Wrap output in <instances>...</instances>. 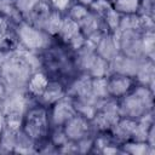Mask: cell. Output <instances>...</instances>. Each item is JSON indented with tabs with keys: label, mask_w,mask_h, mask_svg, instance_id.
<instances>
[{
	"label": "cell",
	"mask_w": 155,
	"mask_h": 155,
	"mask_svg": "<svg viewBox=\"0 0 155 155\" xmlns=\"http://www.w3.org/2000/svg\"><path fill=\"white\" fill-rule=\"evenodd\" d=\"M24 131L33 139H39L45 134L46 113L44 109H34L27 115Z\"/></svg>",
	"instance_id": "obj_1"
},
{
	"label": "cell",
	"mask_w": 155,
	"mask_h": 155,
	"mask_svg": "<svg viewBox=\"0 0 155 155\" xmlns=\"http://www.w3.org/2000/svg\"><path fill=\"white\" fill-rule=\"evenodd\" d=\"M150 102V93L147 88H138L132 96L125 99L124 110L130 116L140 115Z\"/></svg>",
	"instance_id": "obj_2"
},
{
	"label": "cell",
	"mask_w": 155,
	"mask_h": 155,
	"mask_svg": "<svg viewBox=\"0 0 155 155\" xmlns=\"http://www.w3.org/2000/svg\"><path fill=\"white\" fill-rule=\"evenodd\" d=\"M58 33L62 35L63 39L68 40L75 47H80L84 44V36L80 31V27L71 18H67L62 21V25Z\"/></svg>",
	"instance_id": "obj_3"
},
{
	"label": "cell",
	"mask_w": 155,
	"mask_h": 155,
	"mask_svg": "<svg viewBox=\"0 0 155 155\" xmlns=\"http://www.w3.org/2000/svg\"><path fill=\"white\" fill-rule=\"evenodd\" d=\"M18 35H19L22 42L29 48H39L44 44L42 34L38 29H35L28 24H23L19 28Z\"/></svg>",
	"instance_id": "obj_4"
},
{
	"label": "cell",
	"mask_w": 155,
	"mask_h": 155,
	"mask_svg": "<svg viewBox=\"0 0 155 155\" xmlns=\"http://www.w3.org/2000/svg\"><path fill=\"white\" fill-rule=\"evenodd\" d=\"M87 124L82 117L73 116L65 122V134L70 139H81L87 132Z\"/></svg>",
	"instance_id": "obj_5"
},
{
	"label": "cell",
	"mask_w": 155,
	"mask_h": 155,
	"mask_svg": "<svg viewBox=\"0 0 155 155\" xmlns=\"http://www.w3.org/2000/svg\"><path fill=\"white\" fill-rule=\"evenodd\" d=\"M131 86V80L127 76L119 75L107 82V90L113 96H122Z\"/></svg>",
	"instance_id": "obj_6"
},
{
	"label": "cell",
	"mask_w": 155,
	"mask_h": 155,
	"mask_svg": "<svg viewBox=\"0 0 155 155\" xmlns=\"http://www.w3.org/2000/svg\"><path fill=\"white\" fill-rule=\"evenodd\" d=\"M74 108L70 103L65 101H61L56 104L53 109V119L56 124H65L69 119L74 116Z\"/></svg>",
	"instance_id": "obj_7"
},
{
	"label": "cell",
	"mask_w": 155,
	"mask_h": 155,
	"mask_svg": "<svg viewBox=\"0 0 155 155\" xmlns=\"http://www.w3.org/2000/svg\"><path fill=\"white\" fill-rule=\"evenodd\" d=\"M50 13H51V12H50L48 6H47L46 4L39 1V2L34 6V8L30 11L29 15H30V17H31V19H33V22H34L35 24L44 25V23H45V21L47 19V17H48Z\"/></svg>",
	"instance_id": "obj_8"
},
{
	"label": "cell",
	"mask_w": 155,
	"mask_h": 155,
	"mask_svg": "<svg viewBox=\"0 0 155 155\" xmlns=\"http://www.w3.org/2000/svg\"><path fill=\"white\" fill-rule=\"evenodd\" d=\"M48 81L44 74H35L30 80H29V90L35 96H41L44 91L46 90Z\"/></svg>",
	"instance_id": "obj_9"
},
{
	"label": "cell",
	"mask_w": 155,
	"mask_h": 155,
	"mask_svg": "<svg viewBox=\"0 0 155 155\" xmlns=\"http://www.w3.org/2000/svg\"><path fill=\"white\" fill-rule=\"evenodd\" d=\"M139 6V0H115L114 10L126 15H132L137 11Z\"/></svg>",
	"instance_id": "obj_10"
},
{
	"label": "cell",
	"mask_w": 155,
	"mask_h": 155,
	"mask_svg": "<svg viewBox=\"0 0 155 155\" xmlns=\"http://www.w3.org/2000/svg\"><path fill=\"white\" fill-rule=\"evenodd\" d=\"M62 21H63V19H61V16H59L57 12H51V13L48 15L47 19L45 21V23H44L42 27H44L48 33L56 34V33H58L59 29H61Z\"/></svg>",
	"instance_id": "obj_11"
},
{
	"label": "cell",
	"mask_w": 155,
	"mask_h": 155,
	"mask_svg": "<svg viewBox=\"0 0 155 155\" xmlns=\"http://www.w3.org/2000/svg\"><path fill=\"white\" fill-rule=\"evenodd\" d=\"M47 102H54L58 101L62 97V88L58 84H47L46 90L41 94Z\"/></svg>",
	"instance_id": "obj_12"
},
{
	"label": "cell",
	"mask_w": 155,
	"mask_h": 155,
	"mask_svg": "<svg viewBox=\"0 0 155 155\" xmlns=\"http://www.w3.org/2000/svg\"><path fill=\"white\" fill-rule=\"evenodd\" d=\"M88 16V12H87V8L85 6H81V5H78V6H74L71 8V12H70V18L73 21H75L78 24L80 22H82L86 17Z\"/></svg>",
	"instance_id": "obj_13"
},
{
	"label": "cell",
	"mask_w": 155,
	"mask_h": 155,
	"mask_svg": "<svg viewBox=\"0 0 155 155\" xmlns=\"http://www.w3.org/2000/svg\"><path fill=\"white\" fill-rule=\"evenodd\" d=\"M39 2V0H17L16 6L19 12L22 13H30V11L34 8V6Z\"/></svg>",
	"instance_id": "obj_14"
},
{
	"label": "cell",
	"mask_w": 155,
	"mask_h": 155,
	"mask_svg": "<svg viewBox=\"0 0 155 155\" xmlns=\"http://www.w3.org/2000/svg\"><path fill=\"white\" fill-rule=\"evenodd\" d=\"M104 16H105L107 23H108V25H109L110 28L115 29L116 27H119L121 19H120V17H119V15H117V11H115L114 8H110Z\"/></svg>",
	"instance_id": "obj_15"
},
{
	"label": "cell",
	"mask_w": 155,
	"mask_h": 155,
	"mask_svg": "<svg viewBox=\"0 0 155 155\" xmlns=\"http://www.w3.org/2000/svg\"><path fill=\"white\" fill-rule=\"evenodd\" d=\"M147 144L143 143H137V144H127V147H125V149L132 154H144L147 151Z\"/></svg>",
	"instance_id": "obj_16"
},
{
	"label": "cell",
	"mask_w": 155,
	"mask_h": 155,
	"mask_svg": "<svg viewBox=\"0 0 155 155\" xmlns=\"http://www.w3.org/2000/svg\"><path fill=\"white\" fill-rule=\"evenodd\" d=\"M53 6L58 10H64L69 5V0H51Z\"/></svg>",
	"instance_id": "obj_17"
},
{
	"label": "cell",
	"mask_w": 155,
	"mask_h": 155,
	"mask_svg": "<svg viewBox=\"0 0 155 155\" xmlns=\"http://www.w3.org/2000/svg\"><path fill=\"white\" fill-rule=\"evenodd\" d=\"M116 149H110V148H105L104 149V153H115Z\"/></svg>",
	"instance_id": "obj_18"
},
{
	"label": "cell",
	"mask_w": 155,
	"mask_h": 155,
	"mask_svg": "<svg viewBox=\"0 0 155 155\" xmlns=\"http://www.w3.org/2000/svg\"><path fill=\"white\" fill-rule=\"evenodd\" d=\"M90 1H91V0H90Z\"/></svg>",
	"instance_id": "obj_19"
},
{
	"label": "cell",
	"mask_w": 155,
	"mask_h": 155,
	"mask_svg": "<svg viewBox=\"0 0 155 155\" xmlns=\"http://www.w3.org/2000/svg\"><path fill=\"white\" fill-rule=\"evenodd\" d=\"M114 1H115V0H114Z\"/></svg>",
	"instance_id": "obj_20"
}]
</instances>
